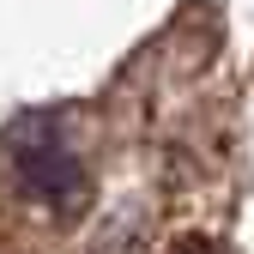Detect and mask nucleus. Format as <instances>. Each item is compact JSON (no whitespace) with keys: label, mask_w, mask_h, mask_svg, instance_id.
Segmentation results:
<instances>
[{"label":"nucleus","mask_w":254,"mask_h":254,"mask_svg":"<svg viewBox=\"0 0 254 254\" xmlns=\"http://www.w3.org/2000/svg\"><path fill=\"white\" fill-rule=\"evenodd\" d=\"M6 157H12L18 188L37 206H49V212L79 206V194H85V157H79L73 133L61 121H24L6 139Z\"/></svg>","instance_id":"1"}]
</instances>
